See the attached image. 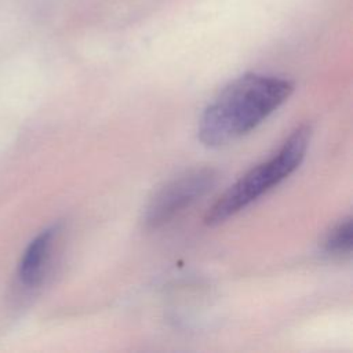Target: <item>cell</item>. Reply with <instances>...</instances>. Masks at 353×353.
<instances>
[{
    "label": "cell",
    "instance_id": "277c9868",
    "mask_svg": "<svg viewBox=\"0 0 353 353\" xmlns=\"http://www.w3.org/2000/svg\"><path fill=\"white\" fill-rule=\"evenodd\" d=\"M57 228L51 226L39 233L26 247L19 263V280L26 287H34L40 283L50 259Z\"/></svg>",
    "mask_w": 353,
    "mask_h": 353
},
{
    "label": "cell",
    "instance_id": "3957f363",
    "mask_svg": "<svg viewBox=\"0 0 353 353\" xmlns=\"http://www.w3.org/2000/svg\"><path fill=\"white\" fill-rule=\"evenodd\" d=\"M218 172L214 168L188 171L161 186L149 200L143 223L148 229H159L189 208L194 201L208 193L216 183Z\"/></svg>",
    "mask_w": 353,
    "mask_h": 353
},
{
    "label": "cell",
    "instance_id": "5b68a950",
    "mask_svg": "<svg viewBox=\"0 0 353 353\" xmlns=\"http://www.w3.org/2000/svg\"><path fill=\"white\" fill-rule=\"evenodd\" d=\"M352 240H353L352 218L342 219L327 233L323 243L324 251L331 255L350 254Z\"/></svg>",
    "mask_w": 353,
    "mask_h": 353
},
{
    "label": "cell",
    "instance_id": "6da1fadb",
    "mask_svg": "<svg viewBox=\"0 0 353 353\" xmlns=\"http://www.w3.org/2000/svg\"><path fill=\"white\" fill-rule=\"evenodd\" d=\"M292 81L247 73L230 84L207 106L199 124V138L207 146H221L259 125L292 94Z\"/></svg>",
    "mask_w": 353,
    "mask_h": 353
},
{
    "label": "cell",
    "instance_id": "7a4b0ae2",
    "mask_svg": "<svg viewBox=\"0 0 353 353\" xmlns=\"http://www.w3.org/2000/svg\"><path fill=\"white\" fill-rule=\"evenodd\" d=\"M309 141L310 125L296 127L272 157L244 174L208 208L204 223L215 226L225 222L284 181L302 163Z\"/></svg>",
    "mask_w": 353,
    "mask_h": 353
}]
</instances>
